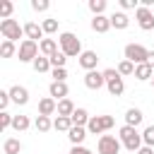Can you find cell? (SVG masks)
<instances>
[{
    "instance_id": "obj_1",
    "label": "cell",
    "mask_w": 154,
    "mask_h": 154,
    "mask_svg": "<svg viewBox=\"0 0 154 154\" xmlns=\"http://www.w3.org/2000/svg\"><path fill=\"white\" fill-rule=\"evenodd\" d=\"M120 142H123V147L130 149V152H140V149H142V135L137 132V128L123 125V128H120Z\"/></svg>"
},
{
    "instance_id": "obj_2",
    "label": "cell",
    "mask_w": 154,
    "mask_h": 154,
    "mask_svg": "<svg viewBox=\"0 0 154 154\" xmlns=\"http://www.w3.org/2000/svg\"><path fill=\"white\" fill-rule=\"evenodd\" d=\"M60 51L65 53V55H82L84 51H82V43H79V38L72 34V31H65V34H60Z\"/></svg>"
},
{
    "instance_id": "obj_3",
    "label": "cell",
    "mask_w": 154,
    "mask_h": 154,
    "mask_svg": "<svg viewBox=\"0 0 154 154\" xmlns=\"http://www.w3.org/2000/svg\"><path fill=\"white\" fill-rule=\"evenodd\" d=\"M0 34L5 36V41H19L22 34H24V26H19L17 19H2L0 22Z\"/></svg>"
},
{
    "instance_id": "obj_4",
    "label": "cell",
    "mask_w": 154,
    "mask_h": 154,
    "mask_svg": "<svg viewBox=\"0 0 154 154\" xmlns=\"http://www.w3.org/2000/svg\"><path fill=\"white\" fill-rule=\"evenodd\" d=\"M116 125L113 116H91L89 123H87V132H94V135H101L106 130H111Z\"/></svg>"
},
{
    "instance_id": "obj_5",
    "label": "cell",
    "mask_w": 154,
    "mask_h": 154,
    "mask_svg": "<svg viewBox=\"0 0 154 154\" xmlns=\"http://www.w3.org/2000/svg\"><path fill=\"white\" fill-rule=\"evenodd\" d=\"M147 58H149V51L142 43H128L125 46V60H130L132 65H142V63H147Z\"/></svg>"
},
{
    "instance_id": "obj_6",
    "label": "cell",
    "mask_w": 154,
    "mask_h": 154,
    "mask_svg": "<svg viewBox=\"0 0 154 154\" xmlns=\"http://www.w3.org/2000/svg\"><path fill=\"white\" fill-rule=\"evenodd\" d=\"M103 77H106V87H108V91L113 96H120L125 91V84H123V77L118 75V70L108 67V70H103Z\"/></svg>"
},
{
    "instance_id": "obj_7",
    "label": "cell",
    "mask_w": 154,
    "mask_h": 154,
    "mask_svg": "<svg viewBox=\"0 0 154 154\" xmlns=\"http://www.w3.org/2000/svg\"><path fill=\"white\" fill-rule=\"evenodd\" d=\"M38 43L36 41H29V38H24L22 43H19V51H17V55H19V60L22 63H34L36 58H38Z\"/></svg>"
},
{
    "instance_id": "obj_8",
    "label": "cell",
    "mask_w": 154,
    "mask_h": 154,
    "mask_svg": "<svg viewBox=\"0 0 154 154\" xmlns=\"http://www.w3.org/2000/svg\"><path fill=\"white\" fill-rule=\"evenodd\" d=\"M120 140L118 137H113V135H101L99 137V154H118L120 152Z\"/></svg>"
},
{
    "instance_id": "obj_9",
    "label": "cell",
    "mask_w": 154,
    "mask_h": 154,
    "mask_svg": "<svg viewBox=\"0 0 154 154\" xmlns=\"http://www.w3.org/2000/svg\"><path fill=\"white\" fill-rule=\"evenodd\" d=\"M135 17H137V24H140V29H144V31H152L154 29V12L149 10V7H137L135 10Z\"/></svg>"
},
{
    "instance_id": "obj_10",
    "label": "cell",
    "mask_w": 154,
    "mask_h": 154,
    "mask_svg": "<svg viewBox=\"0 0 154 154\" xmlns=\"http://www.w3.org/2000/svg\"><path fill=\"white\" fill-rule=\"evenodd\" d=\"M84 84H87L89 89H101V87L106 84V77H103V72L91 70V72H87V75H84Z\"/></svg>"
},
{
    "instance_id": "obj_11",
    "label": "cell",
    "mask_w": 154,
    "mask_h": 154,
    "mask_svg": "<svg viewBox=\"0 0 154 154\" xmlns=\"http://www.w3.org/2000/svg\"><path fill=\"white\" fill-rule=\"evenodd\" d=\"M24 34H26L29 41H36V38L43 41V26L36 24V22H26V24H24Z\"/></svg>"
},
{
    "instance_id": "obj_12",
    "label": "cell",
    "mask_w": 154,
    "mask_h": 154,
    "mask_svg": "<svg viewBox=\"0 0 154 154\" xmlns=\"http://www.w3.org/2000/svg\"><path fill=\"white\" fill-rule=\"evenodd\" d=\"M96 63H99V55H96L94 51H84V53L79 55V65H82L87 72H91V70L96 67Z\"/></svg>"
},
{
    "instance_id": "obj_13",
    "label": "cell",
    "mask_w": 154,
    "mask_h": 154,
    "mask_svg": "<svg viewBox=\"0 0 154 154\" xmlns=\"http://www.w3.org/2000/svg\"><path fill=\"white\" fill-rule=\"evenodd\" d=\"M67 84L65 82H51V87H48V94L53 96V99H58V101H63V99H67Z\"/></svg>"
},
{
    "instance_id": "obj_14",
    "label": "cell",
    "mask_w": 154,
    "mask_h": 154,
    "mask_svg": "<svg viewBox=\"0 0 154 154\" xmlns=\"http://www.w3.org/2000/svg\"><path fill=\"white\" fill-rule=\"evenodd\" d=\"M10 99L17 103V106H24L26 101H29V91L24 89V87H19V84H14L12 89H10Z\"/></svg>"
},
{
    "instance_id": "obj_15",
    "label": "cell",
    "mask_w": 154,
    "mask_h": 154,
    "mask_svg": "<svg viewBox=\"0 0 154 154\" xmlns=\"http://www.w3.org/2000/svg\"><path fill=\"white\" fill-rule=\"evenodd\" d=\"M55 111H58V103H55L53 96H46V99L38 101V116H53Z\"/></svg>"
},
{
    "instance_id": "obj_16",
    "label": "cell",
    "mask_w": 154,
    "mask_h": 154,
    "mask_svg": "<svg viewBox=\"0 0 154 154\" xmlns=\"http://www.w3.org/2000/svg\"><path fill=\"white\" fill-rule=\"evenodd\" d=\"M91 29H94L96 34H106V31L111 29V17H103V14L94 17V19H91Z\"/></svg>"
},
{
    "instance_id": "obj_17",
    "label": "cell",
    "mask_w": 154,
    "mask_h": 154,
    "mask_svg": "<svg viewBox=\"0 0 154 154\" xmlns=\"http://www.w3.org/2000/svg\"><path fill=\"white\" fill-rule=\"evenodd\" d=\"M67 137H70V142H72V147H79V144L84 142V137H87V128H79V125H72V130L67 132Z\"/></svg>"
},
{
    "instance_id": "obj_18",
    "label": "cell",
    "mask_w": 154,
    "mask_h": 154,
    "mask_svg": "<svg viewBox=\"0 0 154 154\" xmlns=\"http://www.w3.org/2000/svg\"><path fill=\"white\" fill-rule=\"evenodd\" d=\"M135 77H137L140 82H147V79H152V77H154V67H152L149 63H142V65H137V67H135Z\"/></svg>"
},
{
    "instance_id": "obj_19",
    "label": "cell",
    "mask_w": 154,
    "mask_h": 154,
    "mask_svg": "<svg viewBox=\"0 0 154 154\" xmlns=\"http://www.w3.org/2000/svg\"><path fill=\"white\" fill-rule=\"evenodd\" d=\"M140 123H142V111H140V108H128V113H125V125L137 128Z\"/></svg>"
},
{
    "instance_id": "obj_20",
    "label": "cell",
    "mask_w": 154,
    "mask_h": 154,
    "mask_svg": "<svg viewBox=\"0 0 154 154\" xmlns=\"http://www.w3.org/2000/svg\"><path fill=\"white\" fill-rule=\"evenodd\" d=\"M128 24H130V19H128L125 12H113V14H111V26H116V29H128Z\"/></svg>"
},
{
    "instance_id": "obj_21",
    "label": "cell",
    "mask_w": 154,
    "mask_h": 154,
    "mask_svg": "<svg viewBox=\"0 0 154 154\" xmlns=\"http://www.w3.org/2000/svg\"><path fill=\"white\" fill-rule=\"evenodd\" d=\"M38 48H41V53H43L46 58H51V55L58 53V43H55L53 38H43V41L38 43Z\"/></svg>"
},
{
    "instance_id": "obj_22",
    "label": "cell",
    "mask_w": 154,
    "mask_h": 154,
    "mask_svg": "<svg viewBox=\"0 0 154 154\" xmlns=\"http://www.w3.org/2000/svg\"><path fill=\"white\" fill-rule=\"evenodd\" d=\"M70 120H72V125H79V128H84V125L89 123V113H87L84 108H75V113L70 116Z\"/></svg>"
},
{
    "instance_id": "obj_23",
    "label": "cell",
    "mask_w": 154,
    "mask_h": 154,
    "mask_svg": "<svg viewBox=\"0 0 154 154\" xmlns=\"http://www.w3.org/2000/svg\"><path fill=\"white\" fill-rule=\"evenodd\" d=\"M2 152H5V154H19V152H22V142H19L17 137H10V140H5Z\"/></svg>"
},
{
    "instance_id": "obj_24",
    "label": "cell",
    "mask_w": 154,
    "mask_h": 154,
    "mask_svg": "<svg viewBox=\"0 0 154 154\" xmlns=\"http://www.w3.org/2000/svg\"><path fill=\"white\" fill-rule=\"evenodd\" d=\"M75 113V103L70 101V99H63V101H58V116H65V118H70Z\"/></svg>"
},
{
    "instance_id": "obj_25",
    "label": "cell",
    "mask_w": 154,
    "mask_h": 154,
    "mask_svg": "<svg viewBox=\"0 0 154 154\" xmlns=\"http://www.w3.org/2000/svg\"><path fill=\"white\" fill-rule=\"evenodd\" d=\"M53 128H55V130H63V132H70V130H72V120L65 118V116H58V118L53 120Z\"/></svg>"
},
{
    "instance_id": "obj_26",
    "label": "cell",
    "mask_w": 154,
    "mask_h": 154,
    "mask_svg": "<svg viewBox=\"0 0 154 154\" xmlns=\"http://www.w3.org/2000/svg\"><path fill=\"white\" fill-rule=\"evenodd\" d=\"M31 65H34V70H36V72H48V70H51V60H48L46 55H38Z\"/></svg>"
},
{
    "instance_id": "obj_27",
    "label": "cell",
    "mask_w": 154,
    "mask_h": 154,
    "mask_svg": "<svg viewBox=\"0 0 154 154\" xmlns=\"http://www.w3.org/2000/svg\"><path fill=\"white\" fill-rule=\"evenodd\" d=\"M29 125H31V123H29V118H26V116H14V118H12V128H14L17 132H24Z\"/></svg>"
},
{
    "instance_id": "obj_28",
    "label": "cell",
    "mask_w": 154,
    "mask_h": 154,
    "mask_svg": "<svg viewBox=\"0 0 154 154\" xmlns=\"http://www.w3.org/2000/svg\"><path fill=\"white\" fill-rule=\"evenodd\" d=\"M34 125H36V130H38V132H48V130L53 128V123H51V118H48V116H38Z\"/></svg>"
},
{
    "instance_id": "obj_29",
    "label": "cell",
    "mask_w": 154,
    "mask_h": 154,
    "mask_svg": "<svg viewBox=\"0 0 154 154\" xmlns=\"http://www.w3.org/2000/svg\"><path fill=\"white\" fill-rule=\"evenodd\" d=\"M142 142H144V147H152V149H154V125H147V128H144Z\"/></svg>"
},
{
    "instance_id": "obj_30",
    "label": "cell",
    "mask_w": 154,
    "mask_h": 154,
    "mask_svg": "<svg viewBox=\"0 0 154 154\" xmlns=\"http://www.w3.org/2000/svg\"><path fill=\"white\" fill-rule=\"evenodd\" d=\"M89 10L94 12V17L103 14V10H106V0H89Z\"/></svg>"
},
{
    "instance_id": "obj_31",
    "label": "cell",
    "mask_w": 154,
    "mask_h": 154,
    "mask_svg": "<svg viewBox=\"0 0 154 154\" xmlns=\"http://www.w3.org/2000/svg\"><path fill=\"white\" fill-rule=\"evenodd\" d=\"M48 60H51V67H65V60H67V55H65L63 51H58V53H55V55H51Z\"/></svg>"
},
{
    "instance_id": "obj_32",
    "label": "cell",
    "mask_w": 154,
    "mask_h": 154,
    "mask_svg": "<svg viewBox=\"0 0 154 154\" xmlns=\"http://www.w3.org/2000/svg\"><path fill=\"white\" fill-rule=\"evenodd\" d=\"M135 67H137V65H132L130 60H123V63L118 65V75H120V77H123V75H135Z\"/></svg>"
},
{
    "instance_id": "obj_33",
    "label": "cell",
    "mask_w": 154,
    "mask_h": 154,
    "mask_svg": "<svg viewBox=\"0 0 154 154\" xmlns=\"http://www.w3.org/2000/svg\"><path fill=\"white\" fill-rule=\"evenodd\" d=\"M0 55H2V58H12V55H14V43H12V41H2Z\"/></svg>"
},
{
    "instance_id": "obj_34",
    "label": "cell",
    "mask_w": 154,
    "mask_h": 154,
    "mask_svg": "<svg viewBox=\"0 0 154 154\" xmlns=\"http://www.w3.org/2000/svg\"><path fill=\"white\" fill-rule=\"evenodd\" d=\"M43 34H55L58 31V19H43Z\"/></svg>"
},
{
    "instance_id": "obj_35",
    "label": "cell",
    "mask_w": 154,
    "mask_h": 154,
    "mask_svg": "<svg viewBox=\"0 0 154 154\" xmlns=\"http://www.w3.org/2000/svg\"><path fill=\"white\" fill-rule=\"evenodd\" d=\"M12 10H14V5H12V2H7V0H5V2H0V17H2V19H10Z\"/></svg>"
},
{
    "instance_id": "obj_36",
    "label": "cell",
    "mask_w": 154,
    "mask_h": 154,
    "mask_svg": "<svg viewBox=\"0 0 154 154\" xmlns=\"http://www.w3.org/2000/svg\"><path fill=\"white\" fill-rule=\"evenodd\" d=\"M51 75H53V82H65L67 70H65V67H53V70H51Z\"/></svg>"
},
{
    "instance_id": "obj_37",
    "label": "cell",
    "mask_w": 154,
    "mask_h": 154,
    "mask_svg": "<svg viewBox=\"0 0 154 154\" xmlns=\"http://www.w3.org/2000/svg\"><path fill=\"white\" fill-rule=\"evenodd\" d=\"M12 118H14V116H10L7 111H2V113H0V130H7V128H12Z\"/></svg>"
},
{
    "instance_id": "obj_38",
    "label": "cell",
    "mask_w": 154,
    "mask_h": 154,
    "mask_svg": "<svg viewBox=\"0 0 154 154\" xmlns=\"http://www.w3.org/2000/svg\"><path fill=\"white\" fill-rule=\"evenodd\" d=\"M31 7H34L36 12H46V10H48V0H34Z\"/></svg>"
},
{
    "instance_id": "obj_39",
    "label": "cell",
    "mask_w": 154,
    "mask_h": 154,
    "mask_svg": "<svg viewBox=\"0 0 154 154\" xmlns=\"http://www.w3.org/2000/svg\"><path fill=\"white\" fill-rule=\"evenodd\" d=\"M10 101H12V99H10V91H0V108H2V111L7 108Z\"/></svg>"
},
{
    "instance_id": "obj_40",
    "label": "cell",
    "mask_w": 154,
    "mask_h": 154,
    "mask_svg": "<svg viewBox=\"0 0 154 154\" xmlns=\"http://www.w3.org/2000/svg\"><path fill=\"white\" fill-rule=\"evenodd\" d=\"M70 154H91V152H89L87 147H82V144H79V147H72V149H70Z\"/></svg>"
},
{
    "instance_id": "obj_41",
    "label": "cell",
    "mask_w": 154,
    "mask_h": 154,
    "mask_svg": "<svg viewBox=\"0 0 154 154\" xmlns=\"http://www.w3.org/2000/svg\"><path fill=\"white\" fill-rule=\"evenodd\" d=\"M135 2H137V0H120V7H123V10H132Z\"/></svg>"
},
{
    "instance_id": "obj_42",
    "label": "cell",
    "mask_w": 154,
    "mask_h": 154,
    "mask_svg": "<svg viewBox=\"0 0 154 154\" xmlns=\"http://www.w3.org/2000/svg\"><path fill=\"white\" fill-rule=\"evenodd\" d=\"M137 154H154V149H152V147H142Z\"/></svg>"
},
{
    "instance_id": "obj_43",
    "label": "cell",
    "mask_w": 154,
    "mask_h": 154,
    "mask_svg": "<svg viewBox=\"0 0 154 154\" xmlns=\"http://www.w3.org/2000/svg\"><path fill=\"white\" fill-rule=\"evenodd\" d=\"M147 63H149V65L154 67V51H149V58H147Z\"/></svg>"
},
{
    "instance_id": "obj_44",
    "label": "cell",
    "mask_w": 154,
    "mask_h": 154,
    "mask_svg": "<svg viewBox=\"0 0 154 154\" xmlns=\"http://www.w3.org/2000/svg\"><path fill=\"white\" fill-rule=\"evenodd\" d=\"M152 84H154V77H152Z\"/></svg>"
}]
</instances>
